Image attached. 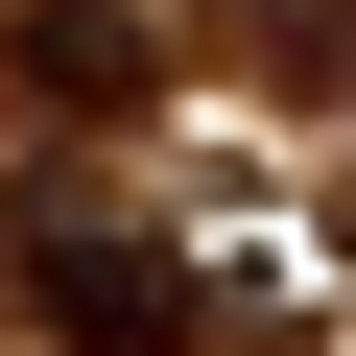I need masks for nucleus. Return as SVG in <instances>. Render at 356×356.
<instances>
[{
	"label": "nucleus",
	"instance_id": "1",
	"mask_svg": "<svg viewBox=\"0 0 356 356\" xmlns=\"http://www.w3.org/2000/svg\"><path fill=\"white\" fill-rule=\"evenodd\" d=\"M24 309H48L72 356H191V332H214V261L143 238V214H72V191H48V214H24Z\"/></svg>",
	"mask_w": 356,
	"mask_h": 356
},
{
	"label": "nucleus",
	"instance_id": "2",
	"mask_svg": "<svg viewBox=\"0 0 356 356\" xmlns=\"http://www.w3.org/2000/svg\"><path fill=\"white\" fill-rule=\"evenodd\" d=\"M24 95H48V119H143V95H166V48L119 24V0H48V24H24Z\"/></svg>",
	"mask_w": 356,
	"mask_h": 356
}]
</instances>
